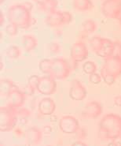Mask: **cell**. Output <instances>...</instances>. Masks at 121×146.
Returning a JSON list of instances; mask_svg holds the SVG:
<instances>
[{"label":"cell","mask_w":121,"mask_h":146,"mask_svg":"<svg viewBox=\"0 0 121 146\" xmlns=\"http://www.w3.org/2000/svg\"><path fill=\"white\" fill-rule=\"evenodd\" d=\"M32 8V5L30 3H24L11 6L7 11L10 23L14 24L20 29H28L32 21L31 15Z\"/></svg>","instance_id":"cell-1"},{"label":"cell","mask_w":121,"mask_h":146,"mask_svg":"<svg viewBox=\"0 0 121 146\" xmlns=\"http://www.w3.org/2000/svg\"><path fill=\"white\" fill-rule=\"evenodd\" d=\"M121 117L114 113L107 114L98 125V137L101 140H114L120 136Z\"/></svg>","instance_id":"cell-2"},{"label":"cell","mask_w":121,"mask_h":146,"mask_svg":"<svg viewBox=\"0 0 121 146\" xmlns=\"http://www.w3.org/2000/svg\"><path fill=\"white\" fill-rule=\"evenodd\" d=\"M18 119V108L10 104L0 108V130L9 132L15 128Z\"/></svg>","instance_id":"cell-3"},{"label":"cell","mask_w":121,"mask_h":146,"mask_svg":"<svg viewBox=\"0 0 121 146\" xmlns=\"http://www.w3.org/2000/svg\"><path fill=\"white\" fill-rule=\"evenodd\" d=\"M71 67L68 62L63 58H55L52 59L49 76L54 80H64L69 76Z\"/></svg>","instance_id":"cell-4"},{"label":"cell","mask_w":121,"mask_h":146,"mask_svg":"<svg viewBox=\"0 0 121 146\" xmlns=\"http://www.w3.org/2000/svg\"><path fill=\"white\" fill-rule=\"evenodd\" d=\"M101 12L107 18L119 19L121 15V0H105L101 5Z\"/></svg>","instance_id":"cell-5"},{"label":"cell","mask_w":121,"mask_h":146,"mask_svg":"<svg viewBox=\"0 0 121 146\" xmlns=\"http://www.w3.org/2000/svg\"><path fill=\"white\" fill-rule=\"evenodd\" d=\"M57 90V84L54 78L51 76L39 77L37 84V91L41 94L50 96L54 94Z\"/></svg>","instance_id":"cell-6"},{"label":"cell","mask_w":121,"mask_h":146,"mask_svg":"<svg viewBox=\"0 0 121 146\" xmlns=\"http://www.w3.org/2000/svg\"><path fill=\"white\" fill-rule=\"evenodd\" d=\"M59 129L62 133L66 134H73L80 129V123L75 117L65 115L61 117L59 120Z\"/></svg>","instance_id":"cell-7"},{"label":"cell","mask_w":121,"mask_h":146,"mask_svg":"<svg viewBox=\"0 0 121 146\" xmlns=\"http://www.w3.org/2000/svg\"><path fill=\"white\" fill-rule=\"evenodd\" d=\"M68 96L72 100L82 101L87 97V91L86 87L79 80L75 79L71 82Z\"/></svg>","instance_id":"cell-8"},{"label":"cell","mask_w":121,"mask_h":146,"mask_svg":"<svg viewBox=\"0 0 121 146\" xmlns=\"http://www.w3.org/2000/svg\"><path fill=\"white\" fill-rule=\"evenodd\" d=\"M102 113V106L98 101L88 102L82 110L81 116L86 119H95Z\"/></svg>","instance_id":"cell-9"},{"label":"cell","mask_w":121,"mask_h":146,"mask_svg":"<svg viewBox=\"0 0 121 146\" xmlns=\"http://www.w3.org/2000/svg\"><path fill=\"white\" fill-rule=\"evenodd\" d=\"M88 56V48L82 40L76 42L71 49V58L75 62L84 61Z\"/></svg>","instance_id":"cell-10"},{"label":"cell","mask_w":121,"mask_h":146,"mask_svg":"<svg viewBox=\"0 0 121 146\" xmlns=\"http://www.w3.org/2000/svg\"><path fill=\"white\" fill-rule=\"evenodd\" d=\"M102 67L117 78L121 75V58L112 55L105 59V63Z\"/></svg>","instance_id":"cell-11"},{"label":"cell","mask_w":121,"mask_h":146,"mask_svg":"<svg viewBox=\"0 0 121 146\" xmlns=\"http://www.w3.org/2000/svg\"><path fill=\"white\" fill-rule=\"evenodd\" d=\"M113 51H114V42L106 38H102L101 44L95 54L101 58L106 59L112 56Z\"/></svg>","instance_id":"cell-12"},{"label":"cell","mask_w":121,"mask_h":146,"mask_svg":"<svg viewBox=\"0 0 121 146\" xmlns=\"http://www.w3.org/2000/svg\"><path fill=\"white\" fill-rule=\"evenodd\" d=\"M39 111L44 116H51L54 114L56 109L54 100L50 97H45L41 100L38 105Z\"/></svg>","instance_id":"cell-13"},{"label":"cell","mask_w":121,"mask_h":146,"mask_svg":"<svg viewBox=\"0 0 121 146\" xmlns=\"http://www.w3.org/2000/svg\"><path fill=\"white\" fill-rule=\"evenodd\" d=\"M46 24L51 28H59L64 25L63 11L54 10L47 14L46 17Z\"/></svg>","instance_id":"cell-14"},{"label":"cell","mask_w":121,"mask_h":146,"mask_svg":"<svg viewBox=\"0 0 121 146\" xmlns=\"http://www.w3.org/2000/svg\"><path fill=\"white\" fill-rule=\"evenodd\" d=\"M25 136L29 145H38L43 139V131L36 126H32L26 131Z\"/></svg>","instance_id":"cell-15"},{"label":"cell","mask_w":121,"mask_h":146,"mask_svg":"<svg viewBox=\"0 0 121 146\" xmlns=\"http://www.w3.org/2000/svg\"><path fill=\"white\" fill-rule=\"evenodd\" d=\"M9 97V104L16 108H20L24 104L25 94L16 87L10 92Z\"/></svg>","instance_id":"cell-16"},{"label":"cell","mask_w":121,"mask_h":146,"mask_svg":"<svg viewBox=\"0 0 121 146\" xmlns=\"http://www.w3.org/2000/svg\"><path fill=\"white\" fill-rule=\"evenodd\" d=\"M97 28H98V25L94 21L87 19L84 21L81 26L80 30V37L82 38V40L84 38L87 37L88 35L94 33V32L97 30Z\"/></svg>","instance_id":"cell-17"},{"label":"cell","mask_w":121,"mask_h":146,"mask_svg":"<svg viewBox=\"0 0 121 146\" xmlns=\"http://www.w3.org/2000/svg\"><path fill=\"white\" fill-rule=\"evenodd\" d=\"M22 46L26 52H30L36 49L38 45L37 39L32 35H24L21 38Z\"/></svg>","instance_id":"cell-18"},{"label":"cell","mask_w":121,"mask_h":146,"mask_svg":"<svg viewBox=\"0 0 121 146\" xmlns=\"http://www.w3.org/2000/svg\"><path fill=\"white\" fill-rule=\"evenodd\" d=\"M17 86L10 79H2L0 82V95L4 97L9 96L10 92Z\"/></svg>","instance_id":"cell-19"},{"label":"cell","mask_w":121,"mask_h":146,"mask_svg":"<svg viewBox=\"0 0 121 146\" xmlns=\"http://www.w3.org/2000/svg\"><path fill=\"white\" fill-rule=\"evenodd\" d=\"M72 6L75 10L80 12L90 10L94 7L91 0H72Z\"/></svg>","instance_id":"cell-20"},{"label":"cell","mask_w":121,"mask_h":146,"mask_svg":"<svg viewBox=\"0 0 121 146\" xmlns=\"http://www.w3.org/2000/svg\"><path fill=\"white\" fill-rule=\"evenodd\" d=\"M38 8L45 13L50 14L54 10H56V7L57 6V0H49L46 3L42 4V5H37Z\"/></svg>","instance_id":"cell-21"},{"label":"cell","mask_w":121,"mask_h":146,"mask_svg":"<svg viewBox=\"0 0 121 146\" xmlns=\"http://www.w3.org/2000/svg\"><path fill=\"white\" fill-rule=\"evenodd\" d=\"M6 54L7 56L10 59H17L20 58L21 51L20 49L16 45H11L6 51Z\"/></svg>","instance_id":"cell-22"},{"label":"cell","mask_w":121,"mask_h":146,"mask_svg":"<svg viewBox=\"0 0 121 146\" xmlns=\"http://www.w3.org/2000/svg\"><path fill=\"white\" fill-rule=\"evenodd\" d=\"M101 78H102V80L104 81V82L108 85H113L116 80V78L115 77L114 75L111 74L110 73H109L108 71H106L103 67H101Z\"/></svg>","instance_id":"cell-23"},{"label":"cell","mask_w":121,"mask_h":146,"mask_svg":"<svg viewBox=\"0 0 121 146\" xmlns=\"http://www.w3.org/2000/svg\"><path fill=\"white\" fill-rule=\"evenodd\" d=\"M83 71L88 75L94 74L97 71V65L93 61L85 62L83 64Z\"/></svg>","instance_id":"cell-24"},{"label":"cell","mask_w":121,"mask_h":146,"mask_svg":"<svg viewBox=\"0 0 121 146\" xmlns=\"http://www.w3.org/2000/svg\"><path fill=\"white\" fill-rule=\"evenodd\" d=\"M51 62L52 59H43L39 62V68L44 74H47V75L49 74L50 69H51Z\"/></svg>","instance_id":"cell-25"},{"label":"cell","mask_w":121,"mask_h":146,"mask_svg":"<svg viewBox=\"0 0 121 146\" xmlns=\"http://www.w3.org/2000/svg\"><path fill=\"white\" fill-rule=\"evenodd\" d=\"M101 39H102V37H100V36H94V37L91 38L89 41L90 48H91V50L94 51V53H96V51H98V48L101 44Z\"/></svg>","instance_id":"cell-26"},{"label":"cell","mask_w":121,"mask_h":146,"mask_svg":"<svg viewBox=\"0 0 121 146\" xmlns=\"http://www.w3.org/2000/svg\"><path fill=\"white\" fill-rule=\"evenodd\" d=\"M17 29H18V27L17 25L10 23V24L7 25L5 30H6L7 35H9L10 36H14L17 34Z\"/></svg>","instance_id":"cell-27"},{"label":"cell","mask_w":121,"mask_h":146,"mask_svg":"<svg viewBox=\"0 0 121 146\" xmlns=\"http://www.w3.org/2000/svg\"><path fill=\"white\" fill-rule=\"evenodd\" d=\"M101 81H102V78L101 74H99L98 73H94V74L89 75V82L93 85H98L101 83Z\"/></svg>","instance_id":"cell-28"},{"label":"cell","mask_w":121,"mask_h":146,"mask_svg":"<svg viewBox=\"0 0 121 146\" xmlns=\"http://www.w3.org/2000/svg\"><path fill=\"white\" fill-rule=\"evenodd\" d=\"M76 138L78 141H81L82 140L86 139V137L87 136V132L85 128L84 127H80V129H78V131L76 133Z\"/></svg>","instance_id":"cell-29"},{"label":"cell","mask_w":121,"mask_h":146,"mask_svg":"<svg viewBox=\"0 0 121 146\" xmlns=\"http://www.w3.org/2000/svg\"><path fill=\"white\" fill-rule=\"evenodd\" d=\"M49 49H50V51L52 54H58L59 52H60V50H61V48H60V44H57V43H51L49 46Z\"/></svg>","instance_id":"cell-30"},{"label":"cell","mask_w":121,"mask_h":146,"mask_svg":"<svg viewBox=\"0 0 121 146\" xmlns=\"http://www.w3.org/2000/svg\"><path fill=\"white\" fill-rule=\"evenodd\" d=\"M39 77L37 75H32L30 78H28V84L30 85L31 86H32L34 88H36L37 90V84L38 82H39Z\"/></svg>","instance_id":"cell-31"},{"label":"cell","mask_w":121,"mask_h":146,"mask_svg":"<svg viewBox=\"0 0 121 146\" xmlns=\"http://www.w3.org/2000/svg\"><path fill=\"white\" fill-rule=\"evenodd\" d=\"M30 116V111L26 108H18V118L20 119H27Z\"/></svg>","instance_id":"cell-32"},{"label":"cell","mask_w":121,"mask_h":146,"mask_svg":"<svg viewBox=\"0 0 121 146\" xmlns=\"http://www.w3.org/2000/svg\"><path fill=\"white\" fill-rule=\"evenodd\" d=\"M114 56H118L121 58V42L120 41H116L114 42V51L113 54Z\"/></svg>","instance_id":"cell-33"},{"label":"cell","mask_w":121,"mask_h":146,"mask_svg":"<svg viewBox=\"0 0 121 146\" xmlns=\"http://www.w3.org/2000/svg\"><path fill=\"white\" fill-rule=\"evenodd\" d=\"M36 88H34L32 86H31L30 85L27 84V85L24 87V88L23 92L25 94V95H28V96H32L36 92Z\"/></svg>","instance_id":"cell-34"},{"label":"cell","mask_w":121,"mask_h":146,"mask_svg":"<svg viewBox=\"0 0 121 146\" xmlns=\"http://www.w3.org/2000/svg\"><path fill=\"white\" fill-rule=\"evenodd\" d=\"M63 15H64V25H65L70 24L71 22H72V19H73L72 15L69 12H68V11H63Z\"/></svg>","instance_id":"cell-35"},{"label":"cell","mask_w":121,"mask_h":146,"mask_svg":"<svg viewBox=\"0 0 121 146\" xmlns=\"http://www.w3.org/2000/svg\"><path fill=\"white\" fill-rule=\"evenodd\" d=\"M14 135L17 137H18V138H20V137L24 136V131L20 129V127H17L16 129H14Z\"/></svg>","instance_id":"cell-36"},{"label":"cell","mask_w":121,"mask_h":146,"mask_svg":"<svg viewBox=\"0 0 121 146\" xmlns=\"http://www.w3.org/2000/svg\"><path fill=\"white\" fill-rule=\"evenodd\" d=\"M108 146H121V138L117 137L116 139L112 140V141Z\"/></svg>","instance_id":"cell-37"},{"label":"cell","mask_w":121,"mask_h":146,"mask_svg":"<svg viewBox=\"0 0 121 146\" xmlns=\"http://www.w3.org/2000/svg\"><path fill=\"white\" fill-rule=\"evenodd\" d=\"M114 104L117 107H121V96H117L115 97Z\"/></svg>","instance_id":"cell-38"},{"label":"cell","mask_w":121,"mask_h":146,"mask_svg":"<svg viewBox=\"0 0 121 146\" xmlns=\"http://www.w3.org/2000/svg\"><path fill=\"white\" fill-rule=\"evenodd\" d=\"M71 146H88L86 143L83 142V141H75L73 142Z\"/></svg>","instance_id":"cell-39"},{"label":"cell","mask_w":121,"mask_h":146,"mask_svg":"<svg viewBox=\"0 0 121 146\" xmlns=\"http://www.w3.org/2000/svg\"><path fill=\"white\" fill-rule=\"evenodd\" d=\"M34 1L37 3V5H42V4L46 3L49 0H34Z\"/></svg>","instance_id":"cell-40"},{"label":"cell","mask_w":121,"mask_h":146,"mask_svg":"<svg viewBox=\"0 0 121 146\" xmlns=\"http://www.w3.org/2000/svg\"><path fill=\"white\" fill-rule=\"evenodd\" d=\"M0 25H3V24L4 23V17H3V13L1 12V14H0Z\"/></svg>","instance_id":"cell-41"},{"label":"cell","mask_w":121,"mask_h":146,"mask_svg":"<svg viewBox=\"0 0 121 146\" xmlns=\"http://www.w3.org/2000/svg\"><path fill=\"white\" fill-rule=\"evenodd\" d=\"M3 62H1V69H0L1 70H3Z\"/></svg>","instance_id":"cell-42"},{"label":"cell","mask_w":121,"mask_h":146,"mask_svg":"<svg viewBox=\"0 0 121 146\" xmlns=\"http://www.w3.org/2000/svg\"><path fill=\"white\" fill-rule=\"evenodd\" d=\"M118 20L120 21V25H121V15H120V17H119V19H118Z\"/></svg>","instance_id":"cell-43"},{"label":"cell","mask_w":121,"mask_h":146,"mask_svg":"<svg viewBox=\"0 0 121 146\" xmlns=\"http://www.w3.org/2000/svg\"><path fill=\"white\" fill-rule=\"evenodd\" d=\"M4 2V0H0V3H3Z\"/></svg>","instance_id":"cell-44"},{"label":"cell","mask_w":121,"mask_h":146,"mask_svg":"<svg viewBox=\"0 0 121 146\" xmlns=\"http://www.w3.org/2000/svg\"><path fill=\"white\" fill-rule=\"evenodd\" d=\"M45 146H52V145H45Z\"/></svg>","instance_id":"cell-45"},{"label":"cell","mask_w":121,"mask_h":146,"mask_svg":"<svg viewBox=\"0 0 121 146\" xmlns=\"http://www.w3.org/2000/svg\"><path fill=\"white\" fill-rule=\"evenodd\" d=\"M119 137H120V138H121V133H120V136Z\"/></svg>","instance_id":"cell-46"}]
</instances>
